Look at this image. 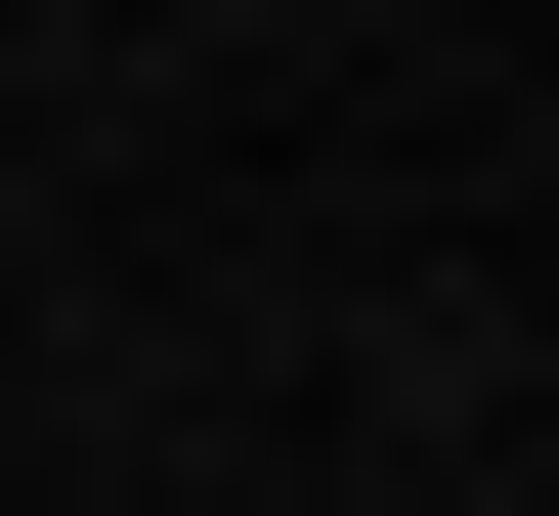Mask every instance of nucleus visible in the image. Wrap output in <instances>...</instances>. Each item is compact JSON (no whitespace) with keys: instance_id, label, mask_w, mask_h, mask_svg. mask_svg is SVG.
<instances>
[]
</instances>
